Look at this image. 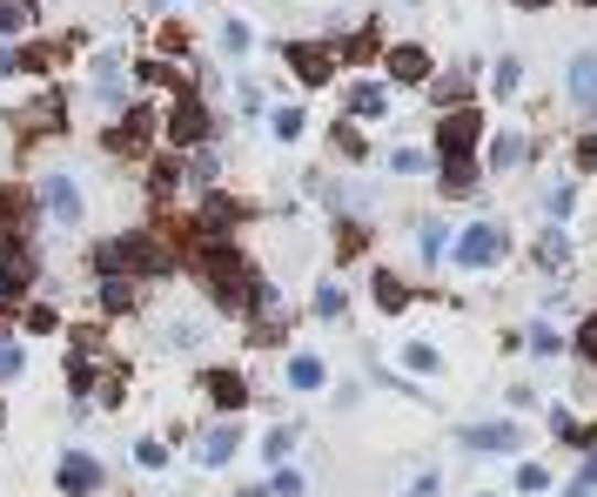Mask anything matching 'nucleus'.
Returning <instances> with one entry per match:
<instances>
[{
	"mask_svg": "<svg viewBox=\"0 0 597 497\" xmlns=\"http://www.w3.org/2000/svg\"><path fill=\"white\" fill-rule=\"evenodd\" d=\"M209 296H215V309H228V316H248V303H255V276H248L235 256H222V242L209 248Z\"/></svg>",
	"mask_w": 597,
	"mask_h": 497,
	"instance_id": "f257e3e1",
	"label": "nucleus"
},
{
	"mask_svg": "<svg viewBox=\"0 0 597 497\" xmlns=\"http://www.w3.org/2000/svg\"><path fill=\"white\" fill-rule=\"evenodd\" d=\"M450 256H457L463 269H490V263H503V256H510V235H503L497 222H470V229L450 242Z\"/></svg>",
	"mask_w": 597,
	"mask_h": 497,
	"instance_id": "f03ea898",
	"label": "nucleus"
},
{
	"mask_svg": "<svg viewBox=\"0 0 597 497\" xmlns=\"http://www.w3.org/2000/svg\"><path fill=\"white\" fill-rule=\"evenodd\" d=\"M102 269L115 276H154V269H168V256H161V242H148V235H121V242H108L102 248Z\"/></svg>",
	"mask_w": 597,
	"mask_h": 497,
	"instance_id": "7ed1b4c3",
	"label": "nucleus"
},
{
	"mask_svg": "<svg viewBox=\"0 0 597 497\" xmlns=\"http://www.w3.org/2000/svg\"><path fill=\"white\" fill-rule=\"evenodd\" d=\"M161 135L175 141V148H202L209 141V108L195 102V88H182V102L168 108V121H161Z\"/></svg>",
	"mask_w": 597,
	"mask_h": 497,
	"instance_id": "20e7f679",
	"label": "nucleus"
},
{
	"mask_svg": "<svg viewBox=\"0 0 597 497\" xmlns=\"http://www.w3.org/2000/svg\"><path fill=\"white\" fill-rule=\"evenodd\" d=\"M457 444L470 457H510V451H524V431L518 424H470V431H457Z\"/></svg>",
	"mask_w": 597,
	"mask_h": 497,
	"instance_id": "39448f33",
	"label": "nucleus"
},
{
	"mask_svg": "<svg viewBox=\"0 0 597 497\" xmlns=\"http://www.w3.org/2000/svg\"><path fill=\"white\" fill-rule=\"evenodd\" d=\"M477 135H483L477 108H450V115L437 121V155H470V148H477Z\"/></svg>",
	"mask_w": 597,
	"mask_h": 497,
	"instance_id": "423d86ee",
	"label": "nucleus"
},
{
	"mask_svg": "<svg viewBox=\"0 0 597 497\" xmlns=\"http://www.w3.org/2000/svg\"><path fill=\"white\" fill-rule=\"evenodd\" d=\"M54 484H61L67 497H95V490H102V464H95L88 451H67L61 470H54Z\"/></svg>",
	"mask_w": 597,
	"mask_h": 497,
	"instance_id": "0eeeda50",
	"label": "nucleus"
},
{
	"mask_svg": "<svg viewBox=\"0 0 597 497\" xmlns=\"http://www.w3.org/2000/svg\"><path fill=\"white\" fill-rule=\"evenodd\" d=\"M282 54H289V67L309 81V88H322V81L335 74V54H329V47H316V41H289Z\"/></svg>",
	"mask_w": 597,
	"mask_h": 497,
	"instance_id": "6e6552de",
	"label": "nucleus"
},
{
	"mask_svg": "<svg viewBox=\"0 0 597 497\" xmlns=\"http://www.w3.org/2000/svg\"><path fill=\"white\" fill-rule=\"evenodd\" d=\"M41 202H47V215L67 222V229L81 222V209H88V202H81V189H74V176H47V182H41Z\"/></svg>",
	"mask_w": 597,
	"mask_h": 497,
	"instance_id": "1a4fd4ad",
	"label": "nucleus"
},
{
	"mask_svg": "<svg viewBox=\"0 0 597 497\" xmlns=\"http://www.w3.org/2000/svg\"><path fill=\"white\" fill-rule=\"evenodd\" d=\"M154 128H161V121H154L148 108H128V115H121V128L108 135V148H115V155H141V148L154 141Z\"/></svg>",
	"mask_w": 597,
	"mask_h": 497,
	"instance_id": "9d476101",
	"label": "nucleus"
},
{
	"mask_svg": "<svg viewBox=\"0 0 597 497\" xmlns=\"http://www.w3.org/2000/svg\"><path fill=\"white\" fill-rule=\"evenodd\" d=\"M571 102H577L584 115L597 108V47H584V54L571 61Z\"/></svg>",
	"mask_w": 597,
	"mask_h": 497,
	"instance_id": "9b49d317",
	"label": "nucleus"
},
{
	"mask_svg": "<svg viewBox=\"0 0 597 497\" xmlns=\"http://www.w3.org/2000/svg\"><path fill=\"white\" fill-rule=\"evenodd\" d=\"M437 189H444V195H470V189H477V161H470V155H444V161H437Z\"/></svg>",
	"mask_w": 597,
	"mask_h": 497,
	"instance_id": "f8f14e48",
	"label": "nucleus"
},
{
	"mask_svg": "<svg viewBox=\"0 0 597 497\" xmlns=\"http://www.w3.org/2000/svg\"><path fill=\"white\" fill-rule=\"evenodd\" d=\"M282 377H289V390H302V396L329 383V370H322V357H309V350H296V357L282 363Z\"/></svg>",
	"mask_w": 597,
	"mask_h": 497,
	"instance_id": "ddd939ff",
	"label": "nucleus"
},
{
	"mask_svg": "<svg viewBox=\"0 0 597 497\" xmlns=\"http://www.w3.org/2000/svg\"><path fill=\"white\" fill-rule=\"evenodd\" d=\"M396 81H430V54H423L416 41H403V47H390V61H383Z\"/></svg>",
	"mask_w": 597,
	"mask_h": 497,
	"instance_id": "4468645a",
	"label": "nucleus"
},
{
	"mask_svg": "<svg viewBox=\"0 0 597 497\" xmlns=\"http://www.w3.org/2000/svg\"><path fill=\"white\" fill-rule=\"evenodd\" d=\"M202 390H209L222 410H242V403H248V383H242L235 370H209V377H202Z\"/></svg>",
	"mask_w": 597,
	"mask_h": 497,
	"instance_id": "2eb2a0df",
	"label": "nucleus"
},
{
	"mask_svg": "<svg viewBox=\"0 0 597 497\" xmlns=\"http://www.w3.org/2000/svg\"><path fill=\"white\" fill-rule=\"evenodd\" d=\"M235 451H242V431H235V424H215L209 444H202V464H228Z\"/></svg>",
	"mask_w": 597,
	"mask_h": 497,
	"instance_id": "dca6fc26",
	"label": "nucleus"
},
{
	"mask_svg": "<svg viewBox=\"0 0 597 497\" xmlns=\"http://www.w3.org/2000/svg\"><path fill=\"white\" fill-rule=\"evenodd\" d=\"M28 21H34V0H0V41L28 34Z\"/></svg>",
	"mask_w": 597,
	"mask_h": 497,
	"instance_id": "f3484780",
	"label": "nucleus"
},
{
	"mask_svg": "<svg viewBox=\"0 0 597 497\" xmlns=\"http://www.w3.org/2000/svg\"><path fill=\"white\" fill-rule=\"evenodd\" d=\"M370 296H376V309H409V289L390 276V269H376V283H370Z\"/></svg>",
	"mask_w": 597,
	"mask_h": 497,
	"instance_id": "a211bd4d",
	"label": "nucleus"
},
{
	"mask_svg": "<svg viewBox=\"0 0 597 497\" xmlns=\"http://www.w3.org/2000/svg\"><path fill=\"white\" fill-rule=\"evenodd\" d=\"M518 161H524V135H497V141H490V169H497V176L518 169Z\"/></svg>",
	"mask_w": 597,
	"mask_h": 497,
	"instance_id": "6ab92c4d",
	"label": "nucleus"
},
{
	"mask_svg": "<svg viewBox=\"0 0 597 497\" xmlns=\"http://www.w3.org/2000/svg\"><path fill=\"white\" fill-rule=\"evenodd\" d=\"M350 108H356V115H383V108H390V95L376 88V81H363V88H350Z\"/></svg>",
	"mask_w": 597,
	"mask_h": 497,
	"instance_id": "aec40b11",
	"label": "nucleus"
},
{
	"mask_svg": "<svg viewBox=\"0 0 597 497\" xmlns=\"http://www.w3.org/2000/svg\"><path fill=\"white\" fill-rule=\"evenodd\" d=\"M437 363H444V357H437L430 343H403V370H416V377H430Z\"/></svg>",
	"mask_w": 597,
	"mask_h": 497,
	"instance_id": "412c9836",
	"label": "nucleus"
},
{
	"mask_svg": "<svg viewBox=\"0 0 597 497\" xmlns=\"http://www.w3.org/2000/svg\"><path fill=\"white\" fill-rule=\"evenodd\" d=\"M102 303H108V309H128V303H135V283H128V276H102Z\"/></svg>",
	"mask_w": 597,
	"mask_h": 497,
	"instance_id": "4be33fe9",
	"label": "nucleus"
},
{
	"mask_svg": "<svg viewBox=\"0 0 597 497\" xmlns=\"http://www.w3.org/2000/svg\"><path fill=\"white\" fill-rule=\"evenodd\" d=\"M289 451H296V431H289V424H282V431H269V437H263V457H269V464H276V470H282V457H289Z\"/></svg>",
	"mask_w": 597,
	"mask_h": 497,
	"instance_id": "5701e85b",
	"label": "nucleus"
},
{
	"mask_svg": "<svg viewBox=\"0 0 597 497\" xmlns=\"http://www.w3.org/2000/svg\"><path fill=\"white\" fill-rule=\"evenodd\" d=\"M531 350H537V357H564V337H557L551 322H537V329H531Z\"/></svg>",
	"mask_w": 597,
	"mask_h": 497,
	"instance_id": "b1692460",
	"label": "nucleus"
},
{
	"mask_svg": "<svg viewBox=\"0 0 597 497\" xmlns=\"http://www.w3.org/2000/svg\"><path fill=\"white\" fill-rule=\"evenodd\" d=\"M269 128H276V141H296V135H302V108H276Z\"/></svg>",
	"mask_w": 597,
	"mask_h": 497,
	"instance_id": "393cba45",
	"label": "nucleus"
},
{
	"mask_svg": "<svg viewBox=\"0 0 597 497\" xmlns=\"http://www.w3.org/2000/svg\"><path fill=\"white\" fill-rule=\"evenodd\" d=\"M343 303H350V296H343V283H322V296H316V316H343Z\"/></svg>",
	"mask_w": 597,
	"mask_h": 497,
	"instance_id": "a878e982",
	"label": "nucleus"
},
{
	"mask_svg": "<svg viewBox=\"0 0 597 497\" xmlns=\"http://www.w3.org/2000/svg\"><path fill=\"white\" fill-rule=\"evenodd\" d=\"M168 189H182V161H154V195H168Z\"/></svg>",
	"mask_w": 597,
	"mask_h": 497,
	"instance_id": "bb28decb",
	"label": "nucleus"
},
{
	"mask_svg": "<svg viewBox=\"0 0 597 497\" xmlns=\"http://www.w3.org/2000/svg\"><path fill=\"white\" fill-rule=\"evenodd\" d=\"M518 490H531V497L551 490V470H544V464H524V470H518Z\"/></svg>",
	"mask_w": 597,
	"mask_h": 497,
	"instance_id": "cd10ccee",
	"label": "nucleus"
},
{
	"mask_svg": "<svg viewBox=\"0 0 597 497\" xmlns=\"http://www.w3.org/2000/svg\"><path fill=\"white\" fill-rule=\"evenodd\" d=\"M28 370V350L21 343H0V377H21Z\"/></svg>",
	"mask_w": 597,
	"mask_h": 497,
	"instance_id": "c85d7f7f",
	"label": "nucleus"
},
{
	"mask_svg": "<svg viewBox=\"0 0 597 497\" xmlns=\"http://www.w3.org/2000/svg\"><path fill=\"white\" fill-rule=\"evenodd\" d=\"M444 248H450V229H437V222H430V229H423V256H430V263H437V256H444Z\"/></svg>",
	"mask_w": 597,
	"mask_h": 497,
	"instance_id": "c756f323",
	"label": "nucleus"
},
{
	"mask_svg": "<svg viewBox=\"0 0 597 497\" xmlns=\"http://www.w3.org/2000/svg\"><path fill=\"white\" fill-rule=\"evenodd\" d=\"M222 47H228V54H248V28H242V21H222Z\"/></svg>",
	"mask_w": 597,
	"mask_h": 497,
	"instance_id": "7c9ffc66",
	"label": "nucleus"
},
{
	"mask_svg": "<svg viewBox=\"0 0 597 497\" xmlns=\"http://www.w3.org/2000/svg\"><path fill=\"white\" fill-rule=\"evenodd\" d=\"M390 169H396V176H423V155H416V148H396Z\"/></svg>",
	"mask_w": 597,
	"mask_h": 497,
	"instance_id": "2f4dec72",
	"label": "nucleus"
},
{
	"mask_svg": "<svg viewBox=\"0 0 597 497\" xmlns=\"http://www.w3.org/2000/svg\"><path fill=\"white\" fill-rule=\"evenodd\" d=\"M577 357H584V363H597V316L577 329Z\"/></svg>",
	"mask_w": 597,
	"mask_h": 497,
	"instance_id": "473e14b6",
	"label": "nucleus"
},
{
	"mask_svg": "<svg viewBox=\"0 0 597 497\" xmlns=\"http://www.w3.org/2000/svg\"><path fill=\"white\" fill-rule=\"evenodd\" d=\"M518 74H524L518 61H497V95H518Z\"/></svg>",
	"mask_w": 597,
	"mask_h": 497,
	"instance_id": "72a5a7b5",
	"label": "nucleus"
},
{
	"mask_svg": "<svg viewBox=\"0 0 597 497\" xmlns=\"http://www.w3.org/2000/svg\"><path fill=\"white\" fill-rule=\"evenodd\" d=\"M54 322H61V316H54L47 303H34V309H28V329H34V337H47V329H54Z\"/></svg>",
	"mask_w": 597,
	"mask_h": 497,
	"instance_id": "f704fd0d",
	"label": "nucleus"
},
{
	"mask_svg": "<svg viewBox=\"0 0 597 497\" xmlns=\"http://www.w3.org/2000/svg\"><path fill=\"white\" fill-rule=\"evenodd\" d=\"M437 490H444V477H437V470H423V477H416L403 497H437Z\"/></svg>",
	"mask_w": 597,
	"mask_h": 497,
	"instance_id": "c9c22d12",
	"label": "nucleus"
},
{
	"mask_svg": "<svg viewBox=\"0 0 597 497\" xmlns=\"http://www.w3.org/2000/svg\"><path fill=\"white\" fill-rule=\"evenodd\" d=\"M135 457H141V464H148V470H161V464H168V451H161V444H154V437H148V444H135Z\"/></svg>",
	"mask_w": 597,
	"mask_h": 497,
	"instance_id": "e433bc0d",
	"label": "nucleus"
},
{
	"mask_svg": "<svg viewBox=\"0 0 597 497\" xmlns=\"http://www.w3.org/2000/svg\"><path fill=\"white\" fill-rule=\"evenodd\" d=\"M276 497H302V477L296 470H276Z\"/></svg>",
	"mask_w": 597,
	"mask_h": 497,
	"instance_id": "4c0bfd02",
	"label": "nucleus"
},
{
	"mask_svg": "<svg viewBox=\"0 0 597 497\" xmlns=\"http://www.w3.org/2000/svg\"><path fill=\"white\" fill-rule=\"evenodd\" d=\"M577 169H597V135H584V141H577Z\"/></svg>",
	"mask_w": 597,
	"mask_h": 497,
	"instance_id": "58836bf2",
	"label": "nucleus"
},
{
	"mask_svg": "<svg viewBox=\"0 0 597 497\" xmlns=\"http://www.w3.org/2000/svg\"><path fill=\"white\" fill-rule=\"evenodd\" d=\"M577 484H584V490H597V451L584 457V470H577Z\"/></svg>",
	"mask_w": 597,
	"mask_h": 497,
	"instance_id": "ea45409f",
	"label": "nucleus"
},
{
	"mask_svg": "<svg viewBox=\"0 0 597 497\" xmlns=\"http://www.w3.org/2000/svg\"><path fill=\"white\" fill-rule=\"evenodd\" d=\"M564 497H597V490H584V484H571V490H564Z\"/></svg>",
	"mask_w": 597,
	"mask_h": 497,
	"instance_id": "a19ab883",
	"label": "nucleus"
},
{
	"mask_svg": "<svg viewBox=\"0 0 597 497\" xmlns=\"http://www.w3.org/2000/svg\"><path fill=\"white\" fill-rule=\"evenodd\" d=\"M154 8H182V0H154Z\"/></svg>",
	"mask_w": 597,
	"mask_h": 497,
	"instance_id": "79ce46f5",
	"label": "nucleus"
},
{
	"mask_svg": "<svg viewBox=\"0 0 597 497\" xmlns=\"http://www.w3.org/2000/svg\"><path fill=\"white\" fill-rule=\"evenodd\" d=\"M518 8H544V0H518Z\"/></svg>",
	"mask_w": 597,
	"mask_h": 497,
	"instance_id": "37998d69",
	"label": "nucleus"
},
{
	"mask_svg": "<svg viewBox=\"0 0 597 497\" xmlns=\"http://www.w3.org/2000/svg\"><path fill=\"white\" fill-rule=\"evenodd\" d=\"M0 424H8V403H0Z\"/></svg>",
	"mask_w": 597,
	"mask_h": 497,
	"instance_id": "c03bdc74",
	"label": "nucleus"
},
{
	"mask_svg": "<svg viewBox=\"0 0 597 497\" xmlns=\"http://www.w3.org/2000/svg\"><path fill=\"white\" fill-rule=\"evenodd\" d=\"M584 8H597V0H584Z\"/></svg>",
	"mask_w": 597,
	"mask_h": 497,
	"instance_id": "a18cd8bd",
	"label": "nucleus"
}]
</instances>
